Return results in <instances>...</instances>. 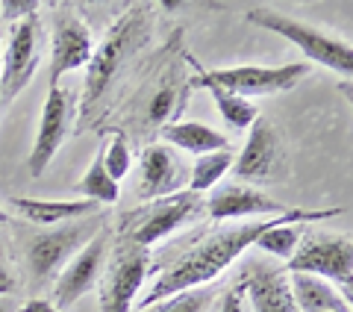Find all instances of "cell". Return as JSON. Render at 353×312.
Listing matches in <instances>:
<instances>
[{"instance_id": "cell-1", "label": "cell", "mask_w": 353, "mask_h": 312, "mask_svg": "<svg viewBox=\"0 0 353 312\" xmlns=\"http://www.w3.org/2000/svg\"><path fill=\"white\" fill-rule=\"evenodd\" d=\"M280 215H274L271 221H248V224L209 233L201 242H194L192 248H185L174 262H168L157 274L153 286L148 289L145 298H141L136 306L145 309L150 304H157V300H165L171 295H180V292H189V289H201L206 283H212L215 277L224 274L248 248H253V242Z\"/></svg>"}, {"instance_id": "cell-2", "label": "cell", "mask_w": 353, "mask_h": 312, "mask_svg": "<svg viewBox=\"0 0 353 312\" xmlns=\"http://www.w3.org/2000/svg\"><path fill=\"white\" fill-rule=\"evenodd\" d=\"M148 9L132 6L127 15L115 21V27L106 32L103 44L92 53V62L85 65V92H83V106H80V127L88 118V113L97 106V100L106 95V88L112 86L118 71L124 68V62L136 53L148 39Z\"/></svg>"}, {"instance_id": "cell-3", "label": "cell", "mask_w": 353, "mask_h": 312, "mask_svg": "<svg viewBox=\"0 0 353 312\" xmlns=\"http://www.w3.org/2000/svg\"><path fill=\"white\" fill-rule=\"evenodd\" d=\"M245 18L250 24H256L268 32H277L280 39L292 41L294 48H301V53L309 62H318L324 68L336 71L341 77H350L353 74V50H350V41L333 36L315 24H306V21L294 18V15H285L277 12V9H268V6H250Z\"/></svg>"}, {"instance_id": "cell-4", "label": "cell", "mask_w": 353, "mask_h": 312, "mask_svg": "<svg viewBox=\"0 0 353 312\" xmlns=\"http://www.w3.org/2000/svg\"><path fill=\"white\" fill-rule=\"evenodd\" d=\"M103 227H106V213H94V215L77 218V221H68V224H59L53 230H44L39 236H32L24 248V262H27L30 277L36 283L53 280L57 271H62L71 256L77 251H83Z\"/></svg>"}, {"instance_id": "cell-5", "label": "cell", "mask_w": 353, "mask_h": 312, "mask_svg": "<svg viewBox=\"0 0 353 312\" xmlns=\"http://www.w3.org/2000/svg\"><path fill=\"white\" fill-rule=\"evenodd\" d=\"M150 271V251L121 236L109 248L103 274L97 280V312H130L139 304V292Z\"/></svg>"}, {"instance_id": "cell-6", "label": "cell", "mask_w": 353, "mask_h": 312, "mask_svg": "<svg viewBox=\"0 0 353 312\" xmlns=\"http://www.w3.org/2000/svg\"><path fill=\"white\" fill-rule=\"evenodd\" d=\"M192 65L197 77L192 83H212L221 86L227 92H233L239 97H256V95H280V92H289L303 77L312 71L309 62H289V65H236V68H203L194 57H185Z\"/></svg>"}, {"instance_id": "cell-7", "label": "cell", "mask_w": 353, "mask_h": 312, "mask_svg": "<svg viewBox=\"0 0 353 312\" xmlns=\"http://www.w3.org/2000/svg\"><path fill=\"white\" fill-rule=\"evenodd\" d=\"M289 274H312L345 286L350 300L353 283V242L350 233H303L289 260Z\"/></svg>"}, {"instance_id": "cell-8", "label": "cell", "mask_w": 353, "mask_h": 312, "mask_svg": "<svg viewBox=\"0 0 353 312\" xmlns=\"http://www.w3.org/2000/svg\"><path fill=\"white\" fill-rule=\"evenodd\" d=\"M39 36L41 21L39 15H30L12 24L6 36V44H0V104L12 100L30 86L32 74L39 68Z\"/></svg>"}, {"instance_id": "cell-9", "label": "cell", "mask_w": 353, "mask_h": 312, "mask_svg": "<svg viewBox=\"0 0 353 312\" xmlns=\"http://www.w3.org/2000/svg\"><path fill=\"white\" fill-rule=\"evenodd\" d=\"M201 206H203V197L183 188V192H176L171 197H159L153 204L141 206L139 213H132V218H127V230L121 236L148 251L165 236H171L176 227H183Z\"/></svg>"}, {"instance_id": "cell-10", "label": "cell", "mask_w": 353, "mask_h": 312, "mask_svg": "<svg viewBox=\"0 0 353 312\" xmlns=\"http://www.w3.org/2000/svg\"><path fill=\"white\" fill-rule=\"evenodd\" d=\"M109 248H112V239H109V230L103 227L83 251H77L68 260V265H65V269L57 274L50 304L57 306L59 312L74 306L85 292H92V289L97 286V280H101V274H103Z\"/></svg>"}, {"instance_id": "cell-11", "label": "cell", "mask_w": 353, "mask_h": 312, "mask_svg": "<svg viewBox=\"0 0 353 312\" xmlns=\"http://www.w3.org/2000/svg\"><path fill=\"white\" fill-rule=\"evenodd\" d=\"M94 39L85 21L71 12L68 6L57 9L53 15V36H50V86H59V77L80 71L92 62Z\"/></svg>"}, {"instance_id": "cell-12", "label": "cell", "mask_w": 353, "mask_h": 312, "mask_svg": "<svg viewBox=\"0 0 353 312\" xmlns=\"http://www.w3.org/2000/svg\"><path fill=\"white\" fill-rule=\"evenodd\" d=\"M248 130L250 133H248L245 148H241V153L233 159V174H236V180H245V186L271 183V177L277 174L280 159H283L277 127H274L268 118L259 115Z\"/></svg>"}, {"instance_id": "cell-13", "label": "cell", "mask_w": 353, "mask_h": 312, "mask_svg": "<svg viewBox=\"0 0 353 312\" xmlns=\"http://www.w3.org/2000/svg\"><path fill=\"white\" fill-rule=\"evenodd\" d=\"M68 118H71V95L59 86H50L48 100L41 106V121L30 150V162H27L32 177H41L50 159L59 153L65 136H68Z\"/></svg>"}, {"instance_id": "cell-14", "label": "cell", "mask_w": 353, "mask_h": 312, "mask_svg": "<svg viewBox=\"0 0 353 312\" xmlns=\"http://www.w3.org/2000/svg\"><path fill=\"white\" fill-rule=\"evenodd\" d=\"M189 186V168L180 159V153L168 144H148L141 150V186L139 197L159 200L171 197Z\"/></svg>"}, {"instance_id": "cell-15", "label": "cell", "mask_w": 353, "mask_h": 312, "mask_svg": "<svg viewBox=\"0 0 353 312\" xmlns=\"http://www.w3.org/2000/svg\"><path fill=\"white\" fill-rule=\"evenodd\" d=\"M206 213L212 221H236V218H253V215H283L289 213L280 200L262 195L259 188L245 183H227L221 188H212L209 200H203Z\"/></svg>"}, {"instance_id": "cell-16", "label": "cell", "mask_w": 353, "mask_h": 312, "mask_svg": "<svg viewBox=\"0 0 353 312\" xmlns=\"http://www.w3.org/2000/svg\"><path fill=\"white\" fill-rule=\"evenodd\" d=\"M241 292H248L253 312H297L289 274L265 262H250L241 271Z\"/></svg>"}, {"instance_id": "cell-17", "label": "cell", "mask_w": 353, "mask_h": 312, "mask_svg": "<svg viewBox=\"0 0 353 312\" xmlns=\"http://www.w3.org/2000/svg\"><path fill=\"white\" fill-rule=\"evenodd\" d=\"M24 221L36 227H57V224H68V221L85 218L101 213V206L92 200H36V197H12L9 200Z\"/></svg>"}, {"instance_id": "cell-18", "label": "cell", "mask_w": 353, "mask_h": 312, "mask_svg": "<svg viewBox=\"0 0 353 312\" xmlns=\"http://www.w3.org/2000/svg\"><path fill=\"white\" fill-rule=\"evenodd\" d=\"M162 139L168 142V148L203 156L215 150H230V139L215 127L201 124V121H171L162 127Z\"/></svg>"}, {"instance_id": "cell-19", "label": "cell", "mask_w": 353, "mask_h": 312, "mask_svg": "<svg viewBox=\"0 0 353 312\" xmlns=\"http://www.w3.org/2000/svg\"><path fill=\"white\" fill-rule=\"evenodd\" d=\"M289 274V271H285ZM297 312H353L350 300L341 298L333 286L312 274H289Z\"/></svg>"}, {"instance_id": "cell-20", "label": "cell", "mask_w": 353, "mask_h": 312, "mask_svg": "<svg viewBox=\"0 0 353 312\" xmlns=\"http://www.w3.org/2000/svg\"><path fill=\"white\" fill-rule=\"evenodd\" d=\"M233 159H236L233 150H215V153L197 156V162L189 168V186H185V188L194 192V195L212 192V188H218L221 177L233 168Z\"/></svg>"}, {"instance_id": "cell-21", "label": "cell", "mask_w": 353, "mask_h": 312, "mask_svg": "<svg viewBox=\"0 0 353 312\" xmlns=\"http://www.w3.org/2000/svg\"><path fill=\"white\" fill-rule=\"evenodd\" d=\"M189 86H201V88H206V92L215 97L218 113H221V118H224L227 124H230V130H248L253 121L259 118V109L253 106L250 100L239 97V95H233V92H227V88L212 86V83H189Z\"/></svg>"}, {"instance_id": "cell-22", "label": "cell", "mask_w": 353, "mask_h": 312, "mask_svg": "<svg viewBox=\"0 0 353 312\" xmlns=\"http://www.w3.org/2000/svg\"><path fill=\"white\" fill-rule=\"evenodd\" d=\"M77 192L83 195V200H92V204H97V206H109V204H115V200H118L121 188H118V183L103 168V148L94 153L88 171L83 174V180L77 183Z\"/></svg>"}, {"instance_id": "cell-23", "label": "cell", "mask_w": 353, "mask_h": 312, "mask_svg": "<svg viewBox=\"0 0 353 312\" xmlns=\"http://www.w3.org/2000/svg\"><path fill=\"white\" fill-rule=\"evenodd\" d=\"M209 306H212V292L206 286H201V289H189V292L157 300V304L136 309V312H206Z\"/></svg>"}, {"instance_id": "cell-24", "label": "cell", "mask_w": 353, "mask_h": 312, "mask_svg": "<svg viewBox=\"0 0 353 312\" xmlns=\"http://www.w3.org/2000/svg\"><path fill=\"white\" fill-rule=\"evenodd\" d=\"M130 165H132V150H130V142L124 133H115L112 142L103 148V168L106 174L112 177L115 183H121L127 177L130 171Z\"/></svg>"}, {"instance_id": "cell-25", "label": "cell", "mask_w": 353, "mask_h": 312, "mask_svg": "<svg viewBox=\"0 0 353 312\" xmlns=\"http://www.w3.org/2000/svg\"><path fill=\"white\" fill-rule=\"evenodd\" d=\"M174 106H176V88H174V83H162L148 104V121L150 124H162V121L171 118Z\"/></svg>"}, {"instance_id": "cell-26", "label": "cell", "mask_w": 353, "mask_h": 312, "mask_svg": "<svg viewBox=\"0 0 353 312\" xmlns=\"http://www.w3.org/2000/svg\"><path fill=\"white\" fill-rule=\"evenodd\" d=\"M0 15H3L9 24H18L30 15H39V3L36 0H3L0 3Z\"/></svg>"}, {"instance_id": "cell-27", "label": "cell", "mask_w": 353, "mask_h": 312, "mask_svg": "<svg viewBox=\"0 0 353 312\" xmlns=\"http://www.w3.org/2000/svg\"><path fill=\"white\" fill-rule=\"evenodd\" d=\"M245 292H241V286H236V289H230V292H224L221 295V300H218V306H215V312H245V304H241V298Z\"/></svg>"}, {"instance_id": "cell-28", "label": "cell", "mask_w": 353, "mask_h": 312, "mask_svg": "<svg viewBox=\"0 0 353 312\" xmlns=\"http://www.w3.org/2000/svg\"><path fill=\"white\" fill-rule=\"evenodd\" d=\"M15 286H18V280L12 274V265H9V260H6V251L0 248V298H6Z\"/></svg>"}, {"instance_id": "cell-29", "label": "cell", "mask_w": 353, "mask_h": 312, "mask_svg": "<svg viewBox=\"0 0 353 312\" xmlns=\"http://www.w3.org/2000/svg\"><path fill=\"white\" fill-rule=\"evenodd\" d=\"M18 312H59V309L53 306L50 300H44V298H32V300H27V304L21 306Z\"/></svg>"}, {"instance_id": "cell-30", "label": "cell", "mask_w": 353, "mask_h": 312, "mask_svg": "<svg viewBox=\"0 0 353 312\" xmlns=\"http://www.w3.org/2000/svg\"><path fill=\"white\" fill-rule=\"evenodd\" d=\"M0 312H18V309L12 306V300L9 298H0Z\"/></svg>"}, {"instance_id": "cell-31", "label": "cell", "mask_w": 353, "mask_h": 312, "mask_svg": "<svg viewBox=\"0 0 353 312\" xmlns=\"http://www.w3.org/2000/svg\"><path fill=\"white\" fill-rule=\"evenodd\" d=\"M6 221H9V215H6V209L0 206V224H6Z\"/></svg>"}, {"instance_id": "cell-32", "label": "cell", "mask_w": 353, "mask_h": 312, "mask_svg": "<svg viewBox=\"0 0 353 312\" xmlns=\"http://www.w3.org/2000/svg\"><path fill=\"white\" fill-rule=\"evenodd\" d=\"M0 44H3V32H0Z\"/></svg>"}]
</instances>
